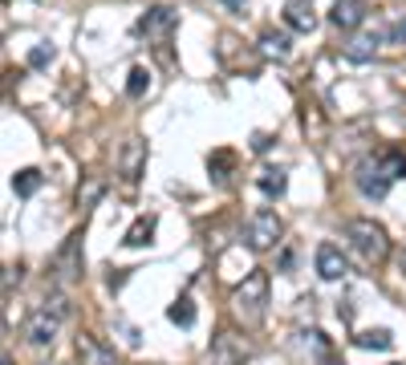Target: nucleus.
<instances>
[{
  "label": "nucleus",
  "instance_id": "28",
  "mask_svg": "<svg viewBox=\"0 0 406 365\" xmlns=\"http://www.w3.org/2000/svg\"><path fill=\"white\" fill-rule=\"evenodd\" d=\"M268 146H272V139H268L264 130H256V134H252V151H256V154H264Z\"/></svg>",
  "mask_w": 406,
  "mask_h": 365
},
{
  "label": "nucleus",
  "instance_id": "30",
  "mask_svg": "<svg viewBox=\"0 0 406 365\" xmlns=\"http://www.w3.org/2000/svg\"><path fill=\"white\" fill-rule=\"evenodd\" d=\"M398 268H402V276H406V248L398 252Z\"/></svg>",
  "mask_w": 406,
  "mask_h": 365
},
{
  "label": "nucleus",
  "instance_id": "18",
  "mask_svg": "<svg viewBox=\"0 0 406 365\" xmlns=\"http://www.w3.org/2000/svg\"><path fill=\"white\" fill-rule=\"evenodd\" d=\"M41 183H45V175H41L37 166H25V171H16L13 175V191L21 195V199H29V195H37Z\"/></svg>",
  "mask_w": 406,
  "mask_h": 365
},
{
  "label": "nucleus",
  "instance_id": "1",
  "mask_svg": "<svg viewBox=\"0 0 406 365\" xmlns=\"http://www.w3.org/2000/svg\"><path fill=\"white\" fill-rule=\"evenodd\" d=\"M232 313L240 316L244 325H260L264 321V313H268V272L264 268H252L236 284V292H232Z\"/></svg>",
  "mask_w": 406,
  "mask_h": 365
},
{
  "label": "nucleus",
  "instance_id": "12",
  "mask_svg": "<svg viewBox=\"0 0 406 365\" xmlns=\"http://www.w3.org/2000/svg\"><path fill=\"white\" fill-rule=\"evenodd\" d=\"M317 272H321V280H345L350 264H345V256H342L337 244H321L317 248Z\"/></svg>",
  "mask_w": 406,
  "mask_h": 365
},
{
  "label": "nucleus",
  "instance_id": "4",
  "mask_svg": "<svg viewBox=\"0 0 406 365\" xmlns=\"http://www.w3.org/2000/svg\"><path fill=\"white\" fill-rule=\"evenodd\" d=\"M354 183H357V191H362L366 199H386V191H390V183H394V179L386 175V171H382L378 154H370V159H362V163H357Z\"/></svg>",
  "mask_w": 406,
  "mask_h": 365
},
{
  "label": "nucleus",
  "instance_id": "7",
  "mask_svg": "<svg viewBox=\"0 0 406 365\" xmlns=\"http://www.w3.org/2000/svg\"><path fill=\"white\" fill-rule=\"evenodd\" d=\"M142 166H147V142L130 139L127 146H122V154H118V175H122L127 187H134V183L142 179Z\"/></svg>",
  "mask_w": 406,
  "mask_h": 365
},
{
  "label": "nucleus",
  "instance_id": "21",
  "mask_svg": "<svg viewBox=\"0 0 406 365\" xmlns=\"http://www.w3.org/2000/svg\"><path fill=\"white\" fill-rule=\"evenodd\" d=\"M102 195H106V179L89 175V179H86V187L77 191V207H81V211H89V207L102 199Z\"/></svg>",
  "mask_w": 406,
  "mask_h": 365
},
{
  "label": "nucleus",
  "instance_id": "2",
  "mask_svg": "<svg viewBox=\"0 0 406 365\" xmlns=\"http://www.w3.org/2000/svg\"><path fill=\"white\" fill-rule=\"evenodd\" d=\"M345 239L354 244V252L366 260V264H382L390 256V236L386 227L374 224V219H350L345 224Z\"/></svg>",
  "mask_w": 406,
  "mask_h": 365
},
{
  "label": "nucleus",
  "instance_id": "6",
  "mask_svg": "<svg viewBox=\"0 0 406 365\" xmlns=\"http://www.w3.org/2000/svg\"><path fill=\"white\" fill-rule=\"evenodd\" d=\"M175 21H179V9H171V4H154V9H147V16H139L134 33H139V37H167V33L175 29Z\"/></svg>",
  "mask_w": 406,
  "mask_h": 365
},
{
  "label": "nucleus",
  "instance_id": "25",
  "mask_svg": "<svg viewBox=\"0 0 406 365\" xmlns=\"http://www.w3.org/2000/svg\"><path fill=\"white\" fill-rule=\"evenodd\" d=\"M49 61H53V45H37V49L29 53V65H33V69H45Z\"/></svg>",
  "mask_w": 406,
  "mask_h": 365
},
{
  "label": "nucleus",
  "instance_id": "29",
  "mask_svg": "<svg viewBox=\"0 0 406 365\" xmlns=\"http://www.w3.org/2000/svg\"><path fill=\"white\" fill-rule=\"evenodd\" d=\"M16 280H21V272H16V268H9V276H4V296L13 292V284H16Z\"/></svg>",
  "mask_w": 406,
  "mask_h": 365
},
{
  "label": "nucleus",
  "instance_id": "13",
  "mask_svg": "<svg viewBox=\"0 0 406 365\" xmlns=\"http://www.w3.org/2000/svg\"><path fill=\"white\" fill-rule=\"evenodd\" d=\"M284 25H289L292 33H313V29H317L313 4H309V0H289V4H284Z\"/></svg>",
  "mask_w": 406,
  "mask_h": 365
},
{
  "label": "nucleus",
  "instance_id": "24",
  "mask_svg": "<svg viewBox=\"0 0 406 365\" xmlns=\"http://www.w3.org/2000/svg\"><path fill=\"white\" fill-rule=\"evenodd\" d=\"M151 89V74H147V65H134L127 77V98H142Z\"/></svg>",
  "mask_w": 406,
  "mask_h": 365
},
{
  "label": "nucleus",
  "instance_id": "20",
  "mask_svg": "<svg viewBox=\"0 0 406 365\" xmlns=\"http://www.w3.org/2000/svg\"><path fill=\"white\" fill-rule=\"evenodd\" d=\"M207 171H212L216 183H228V175L236 171V154H232V151H216L212 159H207Z\"/></svg>",
  "mask_w": 406,
  "mask_h": 365
},
{
  "label": "nucleus",
  "instance_id": "27",
  "mask_svg": "<svg viewBox=\"0 0 406 365\" xmlns=\"http://www.w3.org/2000/svg\"><path fill=\"white\" fill-rule=\"evenodd\" d=\"M216 4H224L232 16H244V13H248V0H216Z\"/></svg>",
  "mask_w": 406,
  "mask_h": 365
},
{
  "label": "nucleus",
  "instance_id": "3",
  "mask_svg": "<svg viewBox=\"0 0 406 365\" xmlns=\"http://www.w3.org/2000/svg\"><path fill=\"white\" fill-rule=\"evenodd\" d=\"M280 236H284V224H280V215L268 211V207L252 211V215H248V224H244V239H248V248H252V252H268V248H277Z\"/></svg>",
  "mask_w": 406,
  "mask_h": 365
},
{
  "label": "nucleus",
  "instance_id": "10",
  "mask_svg": "<svg viewBox=\"0 0 406 365\" xmlns=\"http://www.w3.org/2000/svg\"><path fill=\"white\" fill-rule=\"evenodd\" d=\"M74 349H77V361H81V365H118L114 349H110V345H102L98 337H89V333L77 337Z\"/></svg>",
  "mask_w": 406,
  "mask_h": 365
},
{
  "label": "nucleus",
  "instance_id": "19",
  "mask_svg": "<svg viewBox=\"0 0 406 365\" xmlns=\"http://www.w3.org/2000/svg\"><path fill=\"white\" fill-rule=\"evenodd\" d=\"M354 345L357 349H378V353H386L394 345V337H390V329H366V333H357L354 337Z\"/></svg>",
  "mask_w": 406,
  "mask_h": 365
},
{
  "label": "nucleus",
  "instance_id": "11",
  "mask_svg": "<svg viewBox=\"0 0 406 365\" xmlns=\"http://www.w3.org/2000/svg\"><path fill=\"white\" fill-rule=\"evenodd\" d=\"M57 276L61 280H77L81 276V231L65 239V248L57 252Z\"/></svg>",
  "mask_w": 406,
  "mask_h": 365
},
{
  "label": "nucleus",
  "instance_id": "5",
  "mask_svg": "<svg viewBox=\"0 0 406 365\" xmlns=\"http://www.w3.org/2000/svg\"><path fill=\"white\" fill-rule=\"evenodd\" d=\"M61 321H65V316L53 313L49 304H45V309H37V313L25 321V341H29V345H37V349L53 345V341H57V329H61Z\"/></svg>",
  "mask_w": 406,
  "mask_h": 365
},
{
  "label": "nucleus",
  "instance_id": "16",
  "mask_svg": "<svg viewBox=\"0 0 406 365\" xmlns=\"http://www.w3.org/2000/svg\"><path fill=\"white\" fill-rule=\"evenodd\" d=\"M256 187L264 191L268 199H280V195H284V191H289V175H284V171H280V166H264V171H260V175H256Z\"/></svg>",
  "mask_w": 406,
  "mask_h": 365
},
{
  "label": "nucleus",
  "instance_id": "26",
  "mask_svg": "<svg viewBox=\"0 0 406 365\" xmlns=\"http://www.w3.org/2000/svg\"><path fill=\"white\" fill-rule=\"evenodd\" d=\"M386 41H390V45H406V16H402V21H394V25L386 29Z\"/></svg>",
  "mask_w": 406,
  "mask_h": 365
},
{
  "label": "nucleus",
  "instance_id": "23",
  "mask_svg": "<svg viewBox=\"0 0 406 365\" xmlns=\"http://www.w3.org/2000/svg\"><path fill=\"white\" fill-rule=\"evenodd\" d=\"M378 163H382V171H386V175L390 179H402L406 175V154L402 151H378Z\"/></svg>",
  "mask_w": 406,
  "mask_h": 365
},
{
  "label": "nucleus",
  "instance_id": "8",
  "mask_svg": "<svg viewBox=\"0 0 406 365\" xmlns=\"http://www.w3.org/2000/svg\"><path fill=\"white\" fill-rule=\"evenodd\" d=\"M244 357H248V345L232 333H219L207 349V365H244Z\"/></svg>",
  "mask_w": 406,
  "mask_h": 365
},
{
  "label": "nucleus",
  "instance_id": "22",
  "mask_svg": "<svg viewBox=\"0 0 406 365\" xmlns=\"http://www.w3.org/2000/svg\"><path fill=\"white\" fill-rule=\"evenodd\" d=\"M167 316H171L175 325L191 329V325H195V301H191V296H179V301L171 304V309H167Z\"/></svg>",
  "mask_w": 406,
  "mask_h": 365
},
{
  "label": "nucleus",
  "instance_id": "9",
  "mask_svg": "<svg viewBox=\"0 0 406 365\" xmlns=\"http://www.w3.org/2000/svg\"><path fill=\"white\" fill-rule=\"evenodd\" d=\"M362 21H366V0H333V9H330V25L333 29L354 33Z\"/></svg>",
  "mask_w": 406,
  "mask_h": 365
},
{
  "label": "nucleus",
  "instance_id": "14",
  "mask_svg": "<svg viewBox=\"0 0 406 365\" xmlns=\"http://www.w3.org/2000/svg\"><path fill=\"white\" fill-rule=\"evenodd\" d=\"M260 53L272 57V61H289L292 57V41L284 37V33H277V29H264V33H260Z\"/></svg>",
  "mask_w": 406,
  "mask_h": 365
},
{
  "label": "nucleus",
  "instance_id": "15",
  "mask_svg": "<svg viewBox=\"0 0 406 365\" xmlns=\"http://www.w3.org/2000/svg\"><path fill=\"white\" fill-rule=\"evenodd\" d=\"M154 227H159V219H154V215H139V219L127 227L122 244H127V248H147V244L154 239Z\"/></svg>",
  "mask_w": 406,
  "mask_h": 365
},
{
  "label": "nucleus",
  "instance_id": "17",
  "mask_svg": "<svg viewBox=\"0 0 406 365\" xmlns=\"http://www.w3.org/2000/svg\"><path fill=\"white\" fill-rule=\"evenodd\" d=\"M382 41L386 37H378V33H362V37H354L345 45V57H350V61H374V53H378Z\"/></svg>",
  "mask_w": 406,
  "mask_h": 365
}]
</instances>
